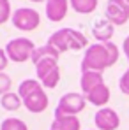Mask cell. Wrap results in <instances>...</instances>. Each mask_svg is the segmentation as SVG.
<instances>
[{
    "mask_svg": "<svg viewBox=\"0 0 129 130\" xmlns=\"http://www.w3.org/2000/svg\"><path fill=\"white\" fill-rule=\"evenodd\" d=\"M119 60V47L113 42H96L88 46L81 60V72H103Z\"/></svg>",
    "mask_w": 129,
    "mask_h": 130,
    "instance_id": "obj_1",
    "label": "cell"
},
{
    "mask_svg": "<svg viewBox=\"0 0 129 130\" xmlns=\"http://www.w3.org/2000/svg\"><path fill=\"white\" fill-rule=\"evenodd\" d=\"M122 51H124V55H126V58H127L129 62V35L124 39V44H122Z\"/></svg>",
    "mask_w": 129,
    "mask_h": 130,
    "instance_id": "obj_23",
    "label": "cell"
},
{
    "mask_svg": "<svg viewBox=\"0 0 129 130\" xmlns=\"http://www.w3.org/2000/svg\"><path fill=\"white\" fill-rule=\"evenodd\" d=\"M69 5L80 14H90L97 7V0H69Z\"/></svg>",
    "mask_w": 129,
    "mask_h": 130,
    "instance_id": "obj_17",
    "label": "cell"
},
{
    "mask_svg": "<svg viewBox=\"0 0 129 130\" xmlns=\"http://www.w3.org/2000/svg\"><path fill=\"white\" fill-rule=\"evenodd\" d=\"M50 130H53V128H50Z\"/></svg>",
    "mask_w": 129,
    "mask_h": 130,
    "instance_id": "obj_26",
    "label": "cell"
},
{
    "mask_svg": "<svg viewBox=\"0 0 129 130\" xmlns=\"http://www.w3.org/2000/svg\"><path fill=\"white\" fill-rule=\"evenodd\" d=\"M94 123L96 130H115L120 125V118L111 107H101L94 116Z\"/></svg>",
    "mask_w": 129,
    "mask_h": 130,
    "instance_id": "obj_8",
    "label": "cell"
},
{
    "mask_svg": "<svg viewBox=\"0 0 129 130\" xmlns=\"http://www.w3.org/2000/svg\"><path fill=\"white\" fill-rule=\"evenodd\" d=\"M0 130H28V127L20 118H5L0 123Z\"/></svg>",
    "mask_w": 129,
    "mask_h": 130,
    "instance_id": "obj_18",
    "label": "cell"
},
{
    "mask_svg": "<svg viewBox=\"0 0 129 130\" xmlns=\"http://www.w3.org/2000/svg\"><path fill=\"white\" fill-rule=\"evenodd\" d=\"M21 104H23L21 97L18 93H13V91L2 95V99H0V106L5 111H18V109L21 107Z\"/></svg>",
    "mask_w": 129,
    "mask_h": 130,
    "instance_id": "obj_16",
    "label": "cell"
},
{
    "mask_svg": "<svg viewBox=\"0 0 129 130\" xmlns=\"http://www.w3.org/2000/svg\"><path fill=\"white\" fill-rule=\"evenodd\" d=\"M117 4H119V5H120V7L129 14V0H117Z\"/></svg>",
    "mask_w": 129,
    "mask_h": 130,
    "instance_id": "obj_24",
    "label": "cell"
},
{
    "mask_svg": "<svg viewBox=\"0 0 129 130\" xmlns=\"http://www.w3.org/2000/svg\"><path fill=\"white\" fill-rule=\"evenodd\" d=\"M113 34H115V25L110 23L106 18L97 20V21L94 23L92 35L96 37V41H99V42H110L111 37H113Z\"/></svg>",
    "mask_w": 129,
    "mask_h": 130,
    "instance_id": "obj_10",
    "label": "cell"
},
{
    "mask_svg": "<svg viewBox=\"0 0 129 130\" xmlns=\"http://www.w3.org/2000/svg\"><path fill=\"white\" fill-rule=\"evenodd\" d=\"M30 2H43V0H30Z\"/></svg>",
    "mask_w": 129,
    "mask_h": 130,
    "instance_id": "obj_25",
    "label": "cell"
},
{
    "mask_svg": "<svg viewBox=\"0 0 129 130\" xmlns=\"http://www.w3.org/2000/svg\"><path fill=\"white\" fill-rule=\"evenodd\" d=\"M7 63H9V56H7L5 49H2V47H0V72L7 67Z\"/></svg>",
    "mask_w": 129,
    "mask_h": 130,
    "instance_id": "obj_22",
    "label": "cell"
},
{
    "mask_svg": "<svg viewBox=\"0 0 129 130\" xmlns=\"http://www.w3.org/2000/svg\"><path fill=\"white\" fill-rule=\"evenodd\" d=\"M34 51H36V44L27 37H16V39L9 41L5 46V53H7L9 60L16 62V63L32 60Z\"/></svg>",
    "mask_w": 129,
    "mask_h": 130,
    "instance_id": "obj_5",
    "label": "cell"
},
{
    "mask_svg": "<svg viewBox=\"0 0 129 130\" xmlns=\"http://www.w3.org/2000/svg\"><path fill=\"white\" fill-rule=\"evenodd\" d=\"M50 46H53L58 53H64V51H80L83 47H88V41L87 37L74 30V28H60L57 30L55 34H51L48 37V42Z\"/></svg>",
    "mask_w": 129,
    "mask_h": 130,
    "instance_id": "obj_3",
    "label": "cell"
},
{
    "mask_svg": "<svg viewBox=\"0 0 129 130\" xmlns=\"http://www.w3.org/2000/svg\"><path fill=\"white\" fill-rule=\"evenodd\" d=\"M13 25L18 28V30H23V32H32L39 26L41 23V16L36 9H30V7H20L13 12Z\"/></svg>",
    "mask_w": 129,
    "mask_h": 130,
    "instance_id": "obj_7",
    "label": "cell"
},
{
    "mask_svg": "<svg viewBox=\"0 0 129 130\" xmlns=\"http://www.w3.org/2000/svg\"><path fill=\"white\" fill-rule=\"evenodd\" d=\"M58 56H60V53H58L53 46L44 44V46L36 47V51H34V55H32V63L36 65L39 60H44V58H57V60H58Z\"/></svg>",
    "mask_w": 129,
    "mask_h": 130,
    "instance_id": "obj_15",
    "label": "cell"
},
{
    "mask_svg": "<svg viewBox=\"0 0 129 130\" xmlns=\"http://www.w3.org/2000/svg\"><path fill=\"white\" fill-rule=\"evenodd\" d=\"M53 130H81V123L78 120V116H69V114H55L53 123H51Z\"/></svg>",
    "mask_w": 129,
    "mask_h": 130,
    "instance_id": "obj_13",
    "label": "cell"
},
{
    "mask_svg": "<svg viewBox=\"0 0 129 130\" xmlns=\"http://www.w3.org/2000/svg\"><path fill=\"white\" fill-rule=\"evenodd\" d=\"M87 99L83 93H76V91H69L64 93L58 100V106L55 109V114H69V116H76L78 112H81L85 109Z\"/></svg>",
    "mask_w": 129,
    "mask_h": 130,
    "instance_id": "obj_6",
    "label": "cell"
},
{
    "mask_svg": "<svg viewBox=\"0 0 129 130\" xmlns=\"http://www.w3.org/2000/svg\"><path fill=\"white\" fill-rule=\"evenodd\" d=\"M9 90H11V77L5 72H0V95L9 93Z\"/></svg>",
    "mask_w": 129,
    "mask_h": 130,
    "instance_id": "obj_20",
    "label": "cell"
},
{
    "mask_svg": "<svg viewBox=\"0 0 129 130\" xmlns=\"http://www.w3.org/2000/svg\"><path fill=\"white\" fill-rule=\"evenodd\" d=\"M18 95L30 112H43L48 107V95L37 79H23L18 88Z\"/></svg>",
    "mask_w": 129,
    "mask_h": 130,
    "instance_id": "obj_2",
    "label": "cell"
},
{
    "mask_svg": "<svg viewBox=\"0 0 129 130\" xmlns=\"http://www.w3.org/2000/svg\"><path fill=\"white\" fill-rule=\"evenodd\" d=\"M106 20L110 23H113L115 26H119V25H124V23H127L129 20V14L117 4V0H108L106 4Z\"/></svg>",
    "mask_w": 129,
    "mask_h": 130,
    "instance_id": "obj_11",
    "label": "cell"
},
{
    "mask_svg": "<svg viewBox=\"0 0 129 130\" xmlns=\"http://www.w3.org/2000/svg\"><path fill=\"white\" fill-rule=\"evenodd\" d=\"M85 99H87V102H90V104H94L97 107H104L108 104V100H110V90L103 83V85H99L97 88H94L90 93H87Z\"/></svg>",
    "mask_w": 129,
    "mask_h": 130,
    "instance_id": "obj_14",
    "label": "cell"
},
{
    "mask_svg": "<svg viewBox=\"0 0 129 130\" xmlns=\"http://www.w3.org/2000/svg\"><path fill=\"white\" fill-rule=\"evenodd\" d=\"M69 0H46V18L53 23L62 21L67 14Z\"/></svg>",
    "mask_w": 129,
    "mask_h": 130,
    "instance_id": "obj_9",
    "label": "cell"
},
{
    "mask_svg": "<svg viewBox=\"0 0 129 130\" xmlns=\"http://www.w3.org/2000/svg\"><path fill=\"white\" fill-rule=\"evenodd\" d=\"M119 88H120V91H122L124 95H129V69L120 76V79H119Z\"/></svg>",
    "mask_w": 129,
    "mask_h": 130,
    "instance_id": "obj_21",
    "label": "cell"
},
{
    "mask_svg": "<svg viewBox=\"0 0 129 130\" xmlns=\"http://www.w3.org/2000/svg\"><path fill=\"white\" fill-rule=\"evenodd\" d=\"M9 18H13V14H11V4H9V0H0V25L9 21Z\"/></svg>",
    "mask_w": 129,
    "mask_h": 130,
    "instance_id": "obj_19",
    "label": "cell"
},
{
    "mask_svg": "<svg viewBox=\"0 0 129 130\" xmlns=\"http://www.w3.org/2000/svg\"><path fill=\"white\" fill-rule=\"evenodd\" d=\"M103 83H104V79H103V72H94V70L81 72L80 86H81V93H83V95L90 93L94 88H97L99 85H103Z\"/></svg>",
    "mask_w": 129,
    "mask_h": 130,
    "instance_id": "obj_12",
    "label": "cell"
},
{
    "mask_svg": "<svg viewBox=\"0 0 129 130\" xmlns=\"http://www.w3.org/2000/svg\"><path fill=\"white\" fill-rule=\"evenodd\" d=\"M58 60L57 58H44L36 63V74H37V81L44 88H57L60 81V69H58Z\"/></svg>",
    "mask_w": 129,
    "mask_h": 130,
    "instance_id": "obj_4",
    "label": "cell"
}]
</instances>
